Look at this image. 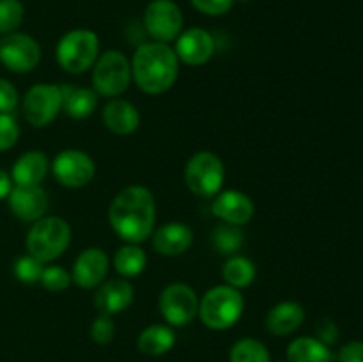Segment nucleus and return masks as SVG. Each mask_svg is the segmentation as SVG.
Here are the masks:
<instances>
[{
  "label": "nucleus",
  "instance_id": "1",
  "mask_svg": "<svg viewBox=\"0 0 363 362\" xmlns=\"http://www.w3.org/2000/svg\"><path fill=\"white\" fill-rule=\"evenodd\" d=\"M108 222L121 240L140 245L155 231L156 201L152 192L142 185L123 188L110 204Z\"/></svg>",
  "mask_w": 363,
  "mask_h": 362
},
{
  "label": "nucleus",
  "instance_id": "2",
  "mask_svg": "<svg viewBox=\"0 0 363 362\" xmlns=\"http://www.w3.org/2000/svg\"><path fill=\"white\" fill-rule=\"evenodd\" d=\"M179 77V59L167 43H144L131 59V78L142 92L160 96L170 91Z\"/></svg>",
  "mask_w": 363,
  "mask_h": 362
},
{
  "label": "nucleus",
  "instance_id": "3",
  "mask_svg": "<svg viewBox=\"0 0 363 362\" xmlns=\"http://www.w3.org/2000/svg\"><path fill=\"white\" fill-rule=\"evenodd\" d=\"M243 311V295L229 284L211 287L199 302V318L211 330L230 329L240 322Z\"/></svg>",
  "mask_w": 363,
  "mask_h": 362
},
{
  "label": "nucleus",
  "instance_id": "4",
  "mask_svg": "<svg viewBox=\"0 0 363 362\" xmlns=\"http://www.w3.org/2000/svg\"><path fill=\"white\" fill-rule=\"evenodd\" d=\"M28 254L41 263L55 261L71 243V227L62 216H43L32 222L27 233Z\"/></svg>",
  "mask_w": 363,
  "mask_h": 362
},
{
  "label": "nucleus",
  "instance_id": "5",
  "mask_svg": "<svg viewBox=\"0 0 363 362\" xmlns=\"http://www.w3.org/2000/svg\"><path fill=\"white\" fill-rule=\"evenodd\" d=\"M99 57V38L89 28H73L57 43V62L66 73L80 75L91 70Z\"/></svg>",
  "mask_w": 363,
  "mask_h": 362
},
{
  "label": "nucleus",
  "instance_id": "6",
  "mask_svg": "<svg viewBox=\"0 0 363 362\" xmlns=\"http://www.w3.org/2000/svg\"><path fill=\"white\" fill-rule=\"evenodd\" d=\"M131 60L119 50L99 53L92 66V87L96 94L119 98L131 84Z\"/></svg>",
  "mask_w": 363,
  "mask_h": 362
},
{
  "label": "nucleus",
  "instance_id": "7",
  "mask_svg": "<svg viewBox=\"0 0 363 362\" xmlns=\"http://www.w3.org/2000/svg\"><path fill=\"white\" fill-rule=\"evenodd\" d=\"M184 181L191 194L199 197H215L222 192L225 181V165L222 158L211 151H199L184 167Z\"/></svg>",
  "mask_w": 363,
  "mask_h": 362
},
{
  "label": "nucleus",
  "instance_id": "8",
  "mask_svg": "<svg viewBox=\"0 0 363 362\" xmlns=\"http://www.w3.org/2000/svg\"><path fill=\"white\" fill-rule=\"evenodd\" d=\"M21 109L28 124L34 128L48 126L62 110V87L55 84L32 85L25 94Z\"/></svg>",
  "mask_w": 363,
  "mask_h": 362
},
{
  "label": "nucleus",
  "instance_id": "9",
  "mask_svg": "<svg viewBox=\"0 0 363 362\" xmlns=\"http://www.w3.org/2000/svg\"><path fill=\"white\" fill-rule=\"evenodd\" d=\"M199 297L194 287L183 283L169 284L160 295V312L167 325L186 327L199 316Z\"/></svg>",
  "mask_w": 363,
  "mask_h": 362
},
{
  "label": "nucleus",
  "instance_id": "10",
  "mask_svg": "<svg viewBox=\"0 0 363 362\" xmlns=\"http://www.w3.org/2000/svg\"><path fill=\"white\" fill-rule=\"evenodd\" d=\"M41 60V46L32 35L11 32L0 38V62L13 73H30Z\"/></svg>",
  "mask_w": 363,
  "mask_h": 362
},
{
  "label": "nucleus",
  "instance_id": "11",
  "mask_svg": "<svg viewBox=\"0 0 363 362\" xmlns=\"http://www.w3.org/2000/svg\"><path fill=\"white\" fill-rule=\"evenodd\" d=\"M144 25L155 41L169 45L183 32L184 18L174 0H152L144 11Z\"/></svg>",
  "mask_w": 363,
  "mask_h": 362
},
{
  "label": "nucleus",
  "instance_id": "12",
  "mask_svg": "<svg viewBox=\"0 0 363 362\" xmlns=\"http://www.w3.org/2000/svg\"><path fill=\"white\" fill-rule=\"evenodd\" d=\"M52 172L57 183L66 188L87 187L96 174V163L82 149H64L53 158Z\"/></svg>",
  "mask_w": 363,
  "mask_h": 362
},
{
  "label": "nucleus",
  "instance_id": "13",
  "mask_svg": "<svg viewBox=\"0 0 363 362\" xmlns=\"http://www.w3.org/2000/svg\"><path fill=\"white\" fill-rule=\"evenodd\" d=\"M174 52L186 66H204L215 53V39L206 28H188L177 35Z\"/></svg>",
  "mask_w": 363,
  "mask_h": 362
},
{
  "label": "nucleus",
  "instance_id": "14",
  "mask_svg": "<svg viewBox=\"0 0 363 362\" xmlns=\"http://www.w3.org/2000/svg\"><path fill=\"white\" fill-rule=\"evenodd\" d=\"M110 268V259L103 248L89 247L82 252L73 265L71 280L78 287L92 290L98 287L106 279V273Z\"/></svg>",
  "mask_w": 363,
  "mask_h": 362
},
{
  "label": "nucleus",
  "instance_id": "15",
  "mask_svg": "<svg viewBox=\"0 0 363 362\" xmlns=\"http://www.w3.org/2000/svg\"><path fill=\"white\" fill-rule=\"evenodd\" d=\"M211 212L216 219L233 226H245L255 213V204L245 192L223 190L215 195Z\"/></svg>",
  "mask_w": 363,
  "mask_h": 362
},
{
  "label": "nucleus",
  "instance_id": "16",
  "mask_svg": "<svg viewBox=\"0 0 363 362\" xmlns=\"http://www.w3.org/2000/svg\"><path fill=\"white\" fill-rule=\"evenodd\" d=\"M7 202H9L13 215L23 222H35V220L43 219L48 212V195L43 190L41 185H38V187L14 185L9 197H7Z\"/></svg>",
  "mask_w": 363,
  "mask_h": 362
},
{
  "label": "nucleus",
  "instance_id": "17",
  "mask_svg": "<svg viewBox=\"0 0 363 362\" xmlns=\"http://www.w3.org/2000/svg\"><path fill=\"white\" fill-rule=\"evenodd\" d=\"M135 298L133 286L130 280L123 279H110L103 280L98 286L94 297V305L98 307L99 314L113 316L117 312L126 311Z\"/></svg>",
  "mask_w": 363,
  "mask_h": 362
},
{
  "label": "nucleus",
  "instance_id": "18",
  "mask_svg": "<svg viewBox=\"0 0 363 362\" xmlns=\"http://www.w3.org/2000/svg\"><path fill=\"white\" fill-rule=\"evenodd\" d=\"M194 243V231L184 222H169L155 231L152 234V247L158 254L181 256Z\"/></svg>",
  "mask_w": 363,
  "mask_h": 362
},
{
  "label": "nucleus",
  "instance_id": "19",
  "mask_svg": "<svg viewBox=\"0 0 363 362\" xmlns=\"http://www.w3.org/2000/svg\"><path fill=\"white\" fill-rule=\"evenodd\" d=\"M103 124L116 135H131L140 126V112L128 99L112 98L103 109Z\"/></svg>",
  "mask_w": 363,
  "mask_h": 362
},
{
  "label": "nucleus",
  "instance_id": "20",
  "mask_svg": "<svg viewBox=\"0 0 363 362\" xmlns=\"http://www.w3.org/2000/svg\"><path fill=\"white\" fill-rule=\"evenodd\" d=\"M305 319L303 305L294 300L279 302L268 311L264 325L273 336H291L301 327Z\"/></svg>",
  "mask_w": 363,
  "mask_h": 362
},
{
  "label": "nucleus",
  "instance_id": "21",
  "mask_svg": "<svg viewBox=\"0 0 363 362\" xmlns=\"http://www.w3.org/2000/svg\"><path fill=\"white\" fill-rule=\"evenodd\" d=\"M50 170L48 156L43 151H27L14 162L11 177L14 185L20 187H38L45 180Z\"/></svg>",
  "mask_w": 363,
  "mask_h": 362
},
{
  "label": "nucleus",
  "instance_id": "22",
  "mask_svg": "<svg viewBox=\"0 0 363 362\" xmlns=\"http://www.w3.org/2000/svg\"><path fill=\"white\" fill-rule=\"evenodd\" d=\"M176 344V332L170 325H156L145 327L137 339L138 350L147 357H162L169 353Z\"/></svg>",
  "mask_w": 363,
  "mask_h": 362
},
{
  "label": "nucleus",
  "instance_id": "23",
  "mask_svg": "<svg viewBox=\"0 0 363 362\" xmlns=\"http://www.w3.org/2000/svg\"><path fill=\"white\" fill-rule=\"evenodd\" d=\"M62 87V110L71 119H87L98 106V94L94 89L73 87V85H60Z\"/></svg>",
  "mask_w": 363,
  "mask_h": 362
},
{
  "label": "nucleus",
  "instance_id": "24",
  "mask_svg": "<svg viewBox=\"0 0 363 362\" xmlns=\"http://www.w3.org/2000/svg\"><path fill=\"white\" fill-rule=\"evenodd\" d=\"M287 361L289 362H332L333 353L330 346L318 337H296L287 346Z\"/></svg>",
  "mask_w": 363,
  "mask_h": 362
},
{
  "label": "nucleus",
  "instance_id": "25",
  "mask_svg": "<svg viewBox=\"0 0 363 362\" xmlns=\"http://www.w3.org/2000/svg\"><path fill=\"white\" fill-rule=\"evenodd\" d=\"M113 266L124 279L137 277L147 266V256L138 243H126L117 248L113 254Z\"/></svg>",
  "mask_w": 363,
  "mask_h": 362
},
{
  "label": "nucleus",
  "instance_id": "26",
  "mask_svg": "<svg viewBox=\"0 0 363 362\" xmlns=\"http://www.w3.org/2000/svg\"><path fill=\"white\" fill-rule=\"evenodd\" d=\"M222 275L225 284L241 290V287H248L254 283L257 268H255L254 261L245 258V256H230L223 265Z\"/></svg>",
  "mask_w": 363,
  "mask_h": 362
},
{
  "label": "nucleus",
  "instance_id": "27",
  "mask_svg": "<svg viewBox=\"0 0 363 362\" xmlns=\"http://www.w3.org/2000/svg\"><path fill=\"white\" fill-rule=\"evenodd\" d=\"M229 362H272V355L262 341L255 337H243L230 348Z\"/></svg>",
  "mask_w": 363,
  "mask_h": 362
},
{
  "label": "nucleus",
  "instance_id": "28",
  "mask_svg": "<svg viewBox=\"0 0 363 362\" xmlns=\"http://www.w3.org/2000/svg\"><path fill=\"white\" fill-rule=\"evenodd\" d=\"M213 243H215L216 251L230 256L240 251L241 245H243V233H241L240 226L222 222L213 231Z\"/></svg>",
  "mask_w": 363,
  "mask_h": 362
},
{
  "label": "nucleus",
  "instance_id": "29",
  "mask_svg": "<svg viewBox=\"0 0 363 362\" xmlns=\"http://www.w3.org/2000/svg\"><path fill=\"white\" fill-rule=\"evenodd\" d=\"M25 18L21 0H0V35L18 32Z\"/></svg>",
  "mask_w": 363,
  "mask_h": 362
},
{
  "label": "nucleus",
  "instance_id": "30",
  "mask_svg": "<svg viewBox=\"0 0 363 362\" xmlns=\"http://www.w3.org/2000/svg\"><path fill=\"white\" fill-rule=\"evenodd\" d=\"M43 270H45V263L30 254L18 258L13 266L14 277L23 284H38L41 280Z\"/></svg>",
  "mask_w": 363,
  "mask_h": 362
},
{
  "label": "nucleus",
  "instance_id": "31",
  "mask_svg": "<svg viewBox=\"0 0 363 362\" xmlns=\"http://www.w3.org/2000/svg\"><path fill=\"white\" fill-rule=\"evenodd\" d=\"M39 283H41V286L46 291L60 293V291L67 290L73 280H71V273L66 268H62V266H45Z\"/></svg>",
  "mask_w": 363,
  "mask_h": 362
},
{
  "label": "nucleus",
  "instance_id": "32",
  "mask_svg": "<svg viewBox=\"0 0 363 362\" xmlns=\"http://www.w3.org/2000/svg\"><path fill=\"white\" fill-rule=\"evenodd\" d=\"M20 138V126L13 114H0V151L14 148Z\"/></svg>",
  "mask_w": 363,
  "mask_h": 362
},
{
  "label": "nucleus",
  "instance_id": "33",
  "mask_svg": "<svg viewBox=\"0 0 363 362\" xmlns=\"http://www.w3.org/2000/svg\"><path fill=\"white\" fill-rule=\"evenodd\" d=\"M91 337L96 344L101 346L112 343L116 337V323L112 322V316L99 314L91 325Z\"/></svg>",
  "mask_w": 363,
  "mask_h": 362
},
{
  "label": "nucleus",
  "instance_id": "34",
  "mask_svg": "<svg viewBox=\"0 0 363 362\" xmlns=\"http://www.w3.org/2000/svg\"><path fill=\"white\" fill-rule=\"evenodd\" d=\"M236 0H190L191 6L208 16H222L233 9Z\"/></svg>",
  "mask_w": 363,
  "mask_h": 362
},
{
  "label": "nucleus",
  "instance_id": "35",
  "mask_svg": "<svg viewBox=\"0 0 363 362\" xmlns=\"http://www.w3.org/2000/svg\"><path fill=\"white\" fill-rule=\"evenodd\" d=\"M18 102H20V94L16 87L6 78H0V114H13Z\"/></svg>",
  "mask_w": 363,
  "mask_h": 362
},
{
  "label": "nucleus",
  "instance_id": "36",
  "mask_svg": "<svg viewBox=\"0 0 363 362\" xmlns=\"http://www.w3.org/2000/svg\"><path fill=\"white\" fill-rule=\"evenodd\" d=\"M339 327L333 319L330 318H323L321 322L315 325V337H318L321 343H325L326 346H333V344L339 341Z\"/></svg>",
  "mask_w": 363,
  "mask_h": 362
},
{
  "label": "nucleus",
  "instance_id": "37",
  "mask_svg": "<svg viewBox=\"0 0 363 362\" xmlns=\"http://www.w3.org/2000/svg\"><path fill=\"white\" fill-rule=\"evenodd\" d=\"M339 362H363V341H351L340 348L337 355Z\"/></svg>",
  "mask_w": 363,
  "mask_h": 362
},
{
  "label": "nucleus",
  "instance_id": "38",
  "mask_svg": "<svg viewBox=\"0 0 363 362\" xmlns=\"http://www.w3.org/2000/svg\"><path fill=\"white\" fill-rule=\"evenodd\" d=\"M13 187H14V183H13V177H11V174L6 172L4 169H0V201L9 197Z\"/></svg>",
  "mask_w": 363,
  "mask_h": 362
},
{
  "label": "nucleus",
  "instance_id": "39",
  "mask_svg": "<svg viewBox=\"0 0 363 362\" xmlns=\"http://www.w3.org/2000/svg\"><path fill=\"white\" fill-rule=\"evenodd\" d=\"M275 362H289V361H287V358H286V361H275Z\"/></svg>",
  "mask_w": 363,
  "mask_h": 362
},
{
  "label": "nucleus",
  "instance_id": "40",
  "mask_svg": "<svg viewBox=\"0 0 363 362\" xmlns=\"http://www.w3.org/2000/svg\"><path fill=\"white\" fill-rule=\"evenodd\" d=\"M240 2H247V0H240Z\"/></svg>",
  "mask_w": 363,
  "mask_h": 362
}]
</instances>
